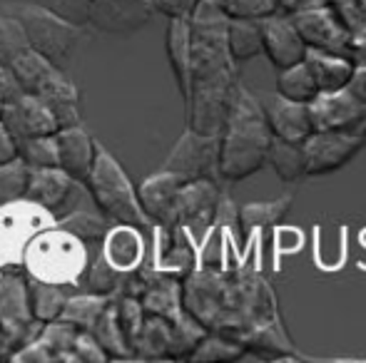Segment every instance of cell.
I'll return each mask as SVG.
<instances>
[{"instance_id": "44dd1931", "label": "cell", "mask_w": 366, "mask_h": 363, "mask_svg": "<svg viewBox=\"0 0 366 363\" xmlns=\"http://www.w3.org/2000/svg\"><path fill=\"white\" fill-rule=\"evenodd\" d=\"M262 25V53L269 58V63L277 70L292 68L302 63L307 55V45L299 38L290 15L274 13L269 18L259 20Z\"/></svg>"}, {"instance_id": "7c38bea8", "label": "cell", "mask_w": 366, "mask_h": 363, "mask_svg": "<svg viewBox=\"0 0 366 363\" xmlns=\"http://www.w3.org/2000/svg\"><path fill=\"white\" fill-rule=\"evenodd\" d=\"M366 137L349 135V132L314 130L304 140V175L322 177L344 167L349 160L362 152Z\"/></svg>"}, {"instance_id": "ab89813d", "label": "cell", "mask_w": 366, "mask_h": 363, "mask_svg": "<svg viewBox=\"0 0 366 363\" xmlns=\"http://www.w3.org/2000/svg\"><path fill=\"white\" fill-rule=\"evenodd\" d=\"M227 20H264L277 13V0H217Z\"/></svg>"}, {"instance_id": "3957f363", "label": "cell", "mask_w": 366, "mask_h": 363, "mask_svg": "<svg viewBox=\"0 0 366 363\" xmlns=\"http://www.w3.org/2000/svg\"><path fill=\"white\" fill-rule=\"evenodd\" d=\"M272 130L267 110L247 88L237 83L219 132V180L242 182L267 165Z\"/></svg>"}, {"instance_id": "4316f807", "label": "cell", "mask_w": 366, "mask_h": 363, "mask_svg": "<svg viewBox=\"0 0 366 363\" xmlns=\"http://www.w3.org/2000/svg\"><path fill=\"white\" fill-rule=\"evenodd\" d=\"M110 301H112V296L95 294V291H85V289H75L73 294L68 296V301H65L58 319L70 326H75L77 331H90Z\"/></svg>"}, {"instance_id": "83f0119b", "label": "cell", "mask_w": 366, "mask_h": 363, "mask_svg": "<svg viewBox=\"0 0 366 363\" xmlns=\"http://www.w3.org/2000/svg\"><path fill=\"white\" fill-rule=\"evenodd\" d=\"M28 279V304H30V314L38 324H48V321H55L63 311L68 296L73 294L75 289H68V286H58V284H45V281L38 279Z\"/></svg>"}, {"instance_id": "d590c367", "label": "cell", "mask_w": 366, "mask_h": 363, "mask_svg": "<svg viewBox=\"0 0 366 363\" xmlns=\"http://www.w3.org/2000/svg\"><path fill=\"white\" fill-rule=\"evenodd\" d=\"M329 8L339 15L354 43L357 63L366 60V0H329Z\"/></svg>"}, {"instance_id": "7bdbcfd3", "label": "cell", "mask_w": 366, "mask_h": 363, "mask_svg": "<svg viewBox=\"0 0 366 363\" xmlns=\"http://www.w3.org/2000/svg\"><path fill=\"white\" fill-rule=\"evenodd\" d=\"M197 3L199 0H149L154 13H162L167 18H189Z\"/></svg>"}, {"instance_id": "2e32d148", "label": "cell", "mask_w": 366, "mask_h": 363, "mask_svg": "<svg viewBox=\"0 0 366 363\" xmlns=\"http://www.w3.org/2000/svg\"><path fill=\"white\" fill-rule=\"evenodd\" d=\"M154 239V259L152 269L159 274L174 276L182 281L184 276L197 267V252L194 239L182 227H152Z\"/></svg>"}, {"instance_id": "d6a6232c", "label": "cell", "mask_w": 366, "mask_h": 363, "mask_svg": "<svg viewBox=\"0 0 366 363\" xmlns=\"http://www.w3.org/2000/svg\"><path fill=\"white\" fill-rule=\"evenodd\" d=\"M55 224L63 227L65 232L75 234L77 239H82L87 247H97V244L102 242V237H105L107 227H110V222H107L100 212H90V209H85V207L70 209L68 214L55 219Z\"/></svg>"}, {"instance_id": "d6986e66", "label": "cell", "mask_w": 366, "mask_h": 363, "mask_svg": "<svg viewBox=\"0 0 366 363\" xmlns=\"http://www.w3.org/2000/svg\"><path fill=\"white\" fill-rule=\"evenodd\" d=\"M182 184L177 175L159 170L137 187L140 207L152 227H177V197Z\"/></svg>"}, {"instance_id": "5b68a950", "label": "cell", "mask_w": 366, "mask_h": 363, "mask_svg": "<svg viewBox=\"0 0 366 363\" xmlns=\"http://www.w3.org/2000/svg\"><path fill=\"white\" fill-rule=\"evenodd\" d=\"M85 187L97 212L110 224H132V227H140L145 232L152 229L140 207L137 187L122 170L117 157L100 142L95 147V162H92V170L85 180Z\"/></svg>"}, {"instance_id": "603a6c76", "label": "cell", "mask_w": 366, "mask_h": 363, "mask_svg": "<svg viewBox=\"0 0 366 363\" xmlns=\"http://www.w3.org/2000/svg\"><path fill=\"white\" fill-rule=\"evenodd\" d=\"M267 122H269L272 137L285 142H297V145H304V140L314 132L309 107L304 102H292L280 95L267 107Z\"/></svg>"}, {"instance_id": "d4e9b609", "label": "cell", "mask_w": 366, "mask_h": 363, "mask_svg": "<svg viewBox=\"0 0 366 363\" xmlns=\"http://www.w3.org/2000/svg\"><path fill=\"white\" fill-rule=\"evenodd\" d=\"M167 58L172 65L174 80L182 97L189 92V58H192V35H189V18H169L167 25Z\"/></svg>"}, {"instance_id": "9c48e42d", "label": "cell", "mask_w": 366, "mask_h": 363, "mask_svg": "<svg viewBox=\"0 0 366 363\" xmlns=\"http://www.w3.org/2000/svg\"><path fill=\"white\" fill-rule=\"evenodd\" d=\"M162 170L182 182L219 180V135H202L187 127L169 150Z\"/></svg>"}, {"instance_id": "ee69618b", "label": "cell", "mask_w": 366, "mask_h": 363, "mask_svg": "<svg viewBox=\"0 0 366 363\" xmlns=\"http://www.w3.org/2000/svg\"><path fill=\"white\" fill-rule=\"evenodd\" d=\"M344 90H347L354 100L366 105V60L354 65V73H352V78H349V83L344 85Z\"/></svg>"}, {"instance_id": "4fadbf2b", "label": "cell", "mask_w": 366, "mask_h": 363, "mask_svg": "<svg viewBox=\"0 0 366 363\" xmlns=\"http://www.w3.org/2000/svg\"><path fill=\"white\" fill-rule=\"evenodd\" d=\"M307 107L314 130L366 137V105L354 100L344 88L337 92H319Z\"/></svg>"}, {"instance_id": "60d3db41", "label": "cell", "mask_w": 366, "mask_h": 363, "mask_svg": "<svg viewBox=\"0 0 366 363\" xmlns=\"http://www.w3.org/2000/svg\"><path fill=\"white\" fill-rule=\"evenodd\" d=\"M25 180H28V165L20 157L8 165H0V204L23 197Z\"/></svg>"}, {"instance_id": "7a4b0ae2", "label": "cell", "mask_w": 366, "mask_h": 363, "mask_svg": "<svg viewBox=\"0 0 366 363\" xmlns=\"http://www.w3.org/2000/svg\"><path fill=\"white\" fill-rule=\"evenodd\" d=\"M192 58H189L187 127L202 135H219L237 88V63L227 48V15L217 0H199L189 15Z\"/></svg>"}, {"instance_id": "ac0fdd59", "label": "cell", "mask_w": 366, "mask_h": 363, "mask_svg": "<svg viewBox=\"0 0 366 363\" xmlns=\"http://www.w3.org/2000/svg\"><path fill=\"white\" fill-rule=\"evenodd\" d=\"M100 257L110 269L117 274H132L145 264L147 239L145 229L132 227V224H110L97 247Z\"/></svg>"}, {"instance_id": "6da1fadb", "label": "cell", "mask_w": 366, "mask_h": 363, "mask_svg": "<svg viewBox=\"0 0 366 363\" xmlns=\"http://www.w3.org/2000/svg\"><path fill=\"white\" fill-rule=\"evenodd\" d=\"M182 306L209 334L234 341L280 319L272 286L244 264L232 269L194 267L182 279Z\"/></svg>"}, {"instance_id": "bcb514c9", "label": "cell", "mask_w": 366, "mask_h": 363, "mask_svg": "<svg viewBox=\"0 0 366 363\" xmlns=\"http://www.w3.org/2000/svg\"><path fill=\"white\" fill-rule=\"evenodd\" d=\"M319 5H329V0H277V13L294 15L309 8H319Z\"/></svg>"}, {"instance_id": "f546056e", "label": "cell", "mask_w": 366, "mask_h": 363, "mask_svg": "<svg viewBox=\"0 0 366 363\" xmlns=\"http://www.w3.org/2000/svg\"><path fill=\"white\" fill-rule=\"evenodd\" d=\"M90 334L95 336V341L100 344V349L107 354V359H132V346L127 341L125 331H122L120 321L115 314V304H107L105 311L100 314V319L95 321V326L90 329Z\"/></svg>"}, {"instance_id": "7dc6e473", "label": "cell", "mask_w": 366, "mask_h": 363, "mask_svg": "<svg viewBox=\"0 0 366 363\" xmlns=\"http://www.w3.org/2000/svg\"><path fill=\"white\" fill-rule=\"evenodd\" d=\"M15 92H20V85L15 83L8 65H0V105H3L8 97H13Z\"/></svg>"}, {"instance_id": "30bf717a", "label": "cell", "mask_w": 366, "mask_h": 363, "mask_svg": "<svg viewBox=\"0 0 366 363\" xmlns=\"http://www.w3.org/2000/svg\"><path fill=\"white\" fill-rule=\"evenodd\" d=\"M87 194L82 182L73 180L68 172L55 167H28V180H25L23 197L30 202L48 209L55 219L68 214L70 209L82 207L80 199Z\"/></svg>"}, {"instance_id": "e0dca14e", "label": "cell", "mask_w": 366, "mask_h": 363, "mask_svg": "<svg viewBox=\"0 0 366 363\" xmlns=\"http://www.w3.org/2000/svg\"><path fill=\"white\" fill-rule=\"evenodd\" d=\"M0 120L10 127L15 137H38V135H53L58 132V120L53 112L43 105L40 97L33 92H15L13 97L0 105Z\"/></svg>"}, {"instance_id": "cb8c5ba5", "label": "cell", "mask_w": 366, "mask_h": 363, "mask_svg": "<svg viewBox=\"0 0 366 363\" xmlns=\"http://www.w3.org/2000/svg\"><path fill=\"white\" fill-rule=\"evenodd\" d=\"M239 344L244 346L247 356H254V359H262V361L297 359V351H294L290 336H287L285 326H282V319L269 321V324L249 331Z\"/></svg>"}, {"instance_id": "5bb4252c", "label": "cell", "mask_w": 366, "mask_h": 363, "mask_svg": "<svg viewBox=\"0 0 366 363\" xmlns=\"http://www.w3.org/2000/svg\"><path fill=\"white\" fill-rule=\"evenodd\" d=\"M154 15L149 0H85V28L107 35H130Z\"/></svg>"}, {"instance_id": "e575fe53", "label": "cell", "mask_w": 366, "mask_h": 363, "mask_svg": "<svg viewBox=\"0 0 366 363\" xmlns=\"http://www.w3.org/2000/svg\"><path fill=\"white\" fill-rule=\"evenodd\" d=\"M207 336V329L187 311L169 321V359H189L199 341Z\"/></svg>"}, {"instance_id": "ba28073f", "label": "cell", "mask_w": 366, "mask_h": 363, "mask_svg": "<svg viewBox=\"0 0 366 363\" xmlns=\"http://www.w3.org/2000/svg\"><path fill=\"white\" fill-rule=\"evenodd\" d=\"M38 321L30 314L28 279L23 269L0 267V336L3 344L23 346L40 331Z\"/></svg>"}, {"instance_id": "8fae6325", "label": "cell", "mask_w": 366, "mask_h": 363, "mask_svg": "<svg viewBox=\"0 0 366 363\" xmlns=\"http://www.w3.org/2000/svg\"><path fill=\"white\" fill-rule=\"evenodd\" d=\"M294 28H297L299 38L304 40L307 50H317V53L329 55H342V58L354 60V43L349 30L339 20L329 5H319V8H309L302 13L290 15ZM357 63V60H354Z\"/></svg>"}, {"instance_id": "b9f144b4", "label": "cell", "mask_w": 366, "mask_h": 363, "mask_svg": "<svg viewBox=\"0 0 366 363\" xmlns=\"http://www.w3.org/2000/svg\"><path fill=\"white\" fill-rule=\"evenodd\" d=\"M73 356L75 361H107V354L100 349L90 331H77L73 341Z\"/></svg>"}, {"instance_id": "8d00e7d4", "label": "cell", "mask_w": 366, "mask_h": 363, "mask_svg": "<svg viewBox=\"0 0 366 363\" xmlns=\"http://www.w3.org/2000/svg\"><path fill=\"white\" fill-rule=\"evenodd\" d=\"M267 165L280 175L285 182H297L304 177V147L297 142H285L272 137V145L267 150Z\"/></svg>"}, {"instance_id": "f6af8a7d", "label": "cell", "mask_w": 366, "mask_h": 363, "mask_svg": "<svg viewBox=\"0 0 366 363\" xmlns=\"http://www.w3.org/2000/svg\"><path fill=\"white\" fill-rule=\"evenodd\" d=\"M13 160H18V137L0 120V165H8Z\"/></svg>"}, {"instance_id": "277c9868", "label": "cell", "mask_w": 366, "mask_h": 363, "mask_svg": "<svg viewBox=\"0 0 366 363\" xmlns=\"http://www.w3.org/2000/svg\"><path fill=\"white\" fill-rule=\"evenodd\" d=\"M92 249L95 247H87L75 234L53 224V227L38 232L28 242L23 259H20V269H23L25 276L45 281V284L80 289Z\"/></svg>"}, {"instance_id": "9a60e30c", "label": "cell", "mask_w": 366, "mask_h": 363, "mask_svg": "<svg viewBox=\"0 0 366 363\" xmlns=\"http://www.w3.org/2000/svg\"><path fill=\"white\" fill-rule=\"evenodd\" d=\"M219 180H192L184 182L177 197V227L189 237H199L212 229L222 199Z\"/></svg>"}, {"instance_id": "4dcf8cb0", "label": "cell", "mask_w": 366, "mask_h": 363, "mask_svg": "<svg viewBox=\"0 0 366 363\" xmlns=\"http://www.w3.org/2000/svg\"><path fill=\"white\" fill-rule=\"evenodd\" d=\"M137 359H169V321L145 314L137 336L132 339Z\"/></svg>"}, {"instance_id": "7402d4cb", "label": "cell", "mask_w": 366, "mask_h": 363, "mask_svg": "<svg viewBox=\"0 0 366 363\" xmlns=\"http://www.w3.org/2000/svg\"><path fill=\"white\" fill-rule=\"evenodd\" d=\"M55 145H58V167L68 172L73 180L85 184L87 175L95 162V137L85 130V125H68L58 127L55 132Z\"/></svg>"}, {"instance_id": "f1b7e54d", "label": "cell", "mask_w": 366, "mask_h": 363, "mask_svg": "<svg viewBox=\"0 0 366 363\" xmlns=\"http://www.w3.org/2000/svg\"><path fill=\"white\" fill-rule=\"evenodd\" d=\"M290 209H292L290 194H285V197H280V199H272V202H249L237 212V224H239L242 232L249 237L252 232L277 227V224L290 214Z\"/></svg>"}, {"instance_id": "836d02e7", "label": "cell", "mask_w": 366, "mask_h": 363, "mask_svg": "<svg viewBox=\"0 0 366 363\" xmlns=\"http://www.w3.org/2000/svg\"><path fill=\"white\" fill-rule=\"evenodd\" d=\"M277 73H280L277 75V95L285 97V100L309 105V102L319 95L317 83H314V75L304 60L297 65H292V68L277 70Z\"/></svg>"}, {"instance_id": "ffe728a7", "label": "cell", "mask_w": 366, "mask_h": 363, "mask_svg": "<svg viewBox=\"0 0 366 363\" xmlns=\"http://www.w3.org/2000/svg\"><path fill=\"white\" fill-rule=\"evenodd\" d=\"M33 95L40 97L43 105L53 112L58 127L80 125L82 122V95L60 65H53L48 70V75L33 88Z\"/></svg>"}, {"instance_id": "f35d334b", "label": "cell", "mask_w": 366, "mask_h": 363, "mask_svg": "<svg viewBox=\"0 0 366 363\" xmlns=\"http://www.w3.org/2000/svg\"><path fill=\"white\" fill-rule=\"evenodd\" d=\"M244 346L234 339H227L219 334H209L204 336L197 344V349L192 351L189 361H239L244 359Z\"/></svg>"}, {"instance_id": "52a82bcc", "label": "cell", "mask_w": 366, "mask_h": 363, "mask_svg": "<svg viewBox=\"0 0 366 363\" xmlns=\"http://www.w3.org/2000/svg\"><path fill=\"white\" fill-rule=\"evenodd\" d=\"M53 224L55 217L48 209L25 197L0 204V267L20 269L28 242Z\"/></svg>"}, {"instance_id": "74e56055", "label": "cell", "mask_w": 366, "mask_h": 363, "mask_svg": "<svg viewBox=\"0 0 366 363\" xmlns=\"http://www.w3.org/2000/svg\"><path fill=\"white\" fill-rule=\"evenodd\" d=\"M18 157L28 167H55L58 165V145L53 135L38 137H20L18 140Z\"/></svg>"}, {"instance_id": "484cf974", "label": "cell", "mask_w": 366, "mask_h": 363, "mask_svg": "<svg viewBox=\"0 0 366 363\" xmlns=\"http://www.w3.org/2000/svg\"><path fill=\"white\" fill-rule=\"evenodd\" d=\"M304 63L309 65L314 75L319 92H337L349 83L354 73V60L342 58V55H329V53H317V50H307Z\"/></svg>"}, {"instance_id": "1f68e13d", "label": "cell", "mask_w": 366, "mask_h": 363, "mask_svg": "<svg viewBox=\"0 0 366 363\" xmlns=\"http://www.w3.org/2000/svg\"><path fill=\"white\" fill-rule=\"evenodd\" d=\"M227 48L234 63H244L262 55L259 20H227Z\"/></svg>"}, {"instance_id": "8992f818", "label": "cell", "mask_w": 366, "mask_h": 363, "mask_svg": "<svg viewBox=\"0 0 366 363\" xmlns=\"http://www.w3.org/2000/svg\"><path fill=\"white\" fill-rule=\"evenodd\" d=\"M0 8L20 20L30 48L43 53L60 68L73 55V50L85 35V28L60 18L58 13L35 3V0H0Z\"/></svg>"}]
</instances>
